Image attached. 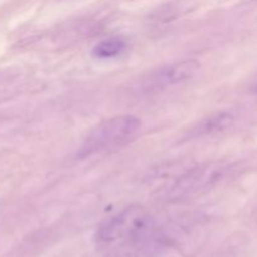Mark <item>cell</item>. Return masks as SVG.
I'll return each instance as SVG.
<instances>
[{
  "label": "cell",
  "mask_w": 257,
  "mask_h": 257,
  "mask_svg": "<svg viewBox=\"0 0 257 257\" xmlns=\"http://www.w3.org/2000/svg\"><path fill=\"white\" fill-rule=\"evenodd\" d=\"M236 115L231 110H221L203 118L197 125L191 130L190 137H205V136L216 135L223 132L233 125Z\"/></svg>",
  "instance_id": "obj_5"
},
{
  "label": "cell",
  "mask_w": 257,
  "mask_h": 257,
  "mask_svg": "<svg viewBox=\"0 0 257 257\" xmlns=\"http://www.w3.org/2000/svg\"><path fill=\"white\" fill-rule=\"evenodd\" d=\"M200 68L201 63L196 59H186L172 63L152 73L150 77V84L147 87H150L151 89L152 88L158 89V88H168L182 84L192 79L197 74Z\"/></svg>",
  "instance_id": "obj_4"
},
{
  "label": "cell",
  "mask_w": 257,
  "mask_h": 257,
  "mask_svg": "<svg viewBox=\"0 0 257 257\" xmlns=\"http://www.w3.org/2000/svg\"><path fill=\"white\" fill-rule=\"evenodd\" d=\"M141 119L132 114L108 118L93 127L78 150L77 157L85 158L95 153L114 150L127 145L141 131Z\"/></svg>",
  "instance_id": "obj_2"
},
{
  "label": "cell",
  "mask_w": 257,
  "mask_h": 257,
  "mask_svg": "<svg viewBox=\"0 0 257 257\" xmlns=\"http://www.w3.org/2000/svg\"><path fill=\"white\" fill-rule=\"evenodd\" d=\"M95 238L102 245L127 242L148 245L157 238L155 221L142 206H130L100 223Z\"/></svg>",
  "instance_id": "obj_1"
},
{
  "label": "cell",
  "mask_w": 257,
  "mask_h": 257,
  "mask_svg": "<svg viewBox=\"0 0 257 257\" xmlns=\"http://www.w3.org/2000/svg\"><path fill=\"white\" fill-rule=\"evenodd\" d=\"M230 167L223 161H213L190 168L163 191L162 197L170 202H177L202 195L220 183L231 170Z\"/></svg>",
  "instance_id": "obj_3"
},
{
  "label": "cell",
  "mask_w": 257,
  "mask_h": 257,
  "mask_svg": "<svg viewBox=\"0 0 257 257\" xmlns=\"http://www.w3.org/2000/svg\"><path fill=\"white\" fill-rule=\"evenodd\" d=\"M251 90H252V93H255V94H257V83H256L255 85H253L252 89H251Z\"/></svg>",
  "instance_id": "obj_7"
},
{
  "label": "cell",
  "mask_w": 257,
  "mask_h": 257,
  "mask_svg": "<svg viewBox=\"0 0 257 257\" xmlns=\"http://www.w3.org/2000/svg\"><path fill=\"white\" fill-rule=\"evenodd\" d=\"M128 43L122 37H110L100 40L93 47L92 55L97 59H113L127 50Z\"/></svg>",
  "instance_id": "obj_6"
}]
</instances>
